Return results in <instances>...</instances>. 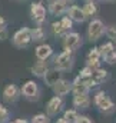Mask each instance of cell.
<instances>
[{
	"label": "cell",
	"instance_id": "cell-20",
	"mask_svg": "<svg viewBox=\"0 0 116 123\" xmlns=\"http://www.w3.org/2000/svg\"><path fill=\"white\" fill-rule=\"evenodd\" d=\"M63 119H64L67 123L75 122V120L77 119V115H76V112H75V110H67V112L64 113V117H63Z\"/></svg>",
	"mask_w": 116,
	"mask_h": 123
},
{
	"label": "cell",
	"instance_id": "cell-11",
	"mask_svg": "<svg viewBox=\"0 0 116 123\" xmlns=\"http://www.w3.org/2000/svg\"><path fill=\"white\" fill-rule=\"evenodd\" d=\"M50 55H52V47L49 44H42L36 49V56L40 60H46Z\"/></svg>",
	"mask_w": 116,
	"mask_h": 123
},
{
	"label": "cell",
	"instance_id": "cell-12",
	"mask_svg": "<svg viewBox=\"0 0 116 123\" xmlns=\"http://www.w3.org/2000/svg\"><path fill=\"white\" fill-rule=\"evenodd\" d=\"M58 80H60V74H59L58 70H50V72H46L45 74V82L47 86H55L58 83Z\"/></svg>",
	"mask_w": 116,
	"mask_h": 123
},
{
	"label": "cell",
	"instance_id": "cell-16",
	"mask_svg": "<svg viewBox=\"0 0 116 123\" xmlns=\"http://www.w3.org/2000/svg\"><path fill=\"white\" fill-rule=\"evenodd\" d=\"M4 97L7 99V100H14L16 99V96H17V87L14 86V85H9L6 89H4Z\"/></svg>",
	"mask_w": 116,
	"mask_h": 123
},
{
	"label": "cell",
	"instance_id": "cell-30",
	"mask_svg": "<svg viewBox=\"0 0 116 123\" xmlns=\"http://www.w3.org/2000/svg\"><path fill=\"white\" fill-rule=\"evenodd\" d=\"M108 34H109V37H116V27H110L109 29V31H108Z\"/></svg>",
	"mask_w": 116,
	"mask_h": 123
},
{
	"label": "cell",
	"instance_id": "cell-25",
	"mask_svg": "<svg viewBox=\"0 0 116 123\" xmlns=\"http://www.w3.org/2000/svg\"><path fill=\"white\" fill-rule=\"evenodd\" d=\"M33 123H47V119L45 115H36L33 117Z\"/></svg>",
	"mask_w": 116,
	"mask_h": 123
},
{
	"label": "cell",
	"instance_id": "cell-31",
	"mask_svg": "<svg viewBox=\"0 0 116 123\" xmlns=\"http://www.w3.org/2000/svg\"><path fill=\"white\" fill-rule=\"evenodd\" d=\"M56 123H67V122H66L64 119H58V122H56Z\"/></svg>",
	"mask_w": 116,
	"mask_h": 123
},
{
	"label": "cell",
	"instance_id": "cell-17",
	"mask_svg": "<svg viewBox=\"0 0 116 123\" xmlns=\"http://www.w3.org/2000/svg\"><path fill=\"white\" fill-rule=\"evenodd\" d=\"M32 70H33V73L37 74V76H45L46 72H47V66H46L43 62H39V63H36V64L33 66Z\"/></svg>",
	"mask_w": 116,
	"mask_h": 123
},
{
	"label": "cell",
	"instance_id": "cell-8",
	"mask_svg": "<svg viewBox=\"0 0 116 123\" xmlns=\"http://www.w3.org/2000/svg\"><path fill=\"white\" fill-rule=\"evenodd\" d=\"M99 59H100V52H99V49H93L89 55H87V67H90V69H95V67H97L99 66Z\"/></svg>",
	"mask_w": 116,
	"mask_h": 123
},
{
	"label": "cell",
	"instance_id": "cell-5",
	"mask_svg": "<svg viewBox=\"0 0 116 123\" xmlns=\"http://www.w3.org/2000/svg\"><path fill=\"white\" fill-rule=\"evenodd\" d=\"M79 43H80V36L77 33H70V34H67L64 37V43L63 44H64V49L67 52H70V50L76 49L79 46Z\"/></svg>",
	"mask_w": 116,
	"mask_h": 123
},
{
	"label": "cell",
	"instance_id": "cell-9",
	"mask_svg": "<svg viewBox=\"0 0 116 123\" xmlns=\"http://www.w3.org/2000/svg\"><path fill=\"white\" fill-rule=\"evenodd\" d=\"M53 89H55V93L58 96H63V94L69 93V90H70V83L66 82V80H58V83L53 86Z\"/></svg>",
	"mask_w": 116,
	"mask_h": 123
},
{
	"label": "cell",
	"instance_id": "cell-21",
	"mask_svg": "<svg viewBox=\"0 0 116 123\" xmlns=\"http://www.w3.org/2000/svg\"><path fill=\"white\" fill-rule=\"evenodd\" d=\"M110 52H113V46H112V43H106V44H103V46L100 47V55H103V56L109 55Z\"/></svg>",
	"mask_w": 116,
	"mask_h": 123
},
{
	"label": "cell",
	"instance_id": "cell-27",
	"mask_svg": "<svg viewBox=\"0 0 116 123\" xmlns=\"http://www.w3.org/2000/svg\"><path fill=\"white\" fill-rule=\"evenodd\" d=\"M103 57H105V60L108 62V63H113V62H116V53H115V50H113V52H110L109 55L103 56Z\"/></svg>",
	"mask_w": 116,
	"mask_h": 123
},
{
	"label": "cell",
	"instance_id": "cell-2",
	"mask_svg": "<svg viewBox=\"0 0 116 123\" xmlns=\"http://www.w3.org/2000/svg\"><path fill=\"white\" fill-rule=\"evenodd\" d=\"M102 34H103V23L100 20H93L89 25V30H87L89 39L90 40H97Z\"/></svg>",
	"mask_w": 116,
	"mask_h": 123
},
{
	"label": "cell",
	"instance_id": "cell-33",
	"mask_svg": "<svg viewBox=\"0 0 116 123\" xmlns=\"http://www.w3.org/2000/svg\"><path fill=\"white\" fill-rule=\"evenodd\" d=\"M87 3H92V1H93V0H86Z\"/></svg>",
	"mask_w": 116,
	"mask_h": 123
},
{
	"label": "cell",
	"instance_id": "cell-7",
	"mask_svg": "<svg viewBox=\"0 0 116 123\" xmlns=\"http://www.w3.org/2000/svg\"><path fill=\"white\" fill-rule=\"evenodd\" d=\"M69 16H70V19L72 20H75V22H83L85 19H86V16H85V13H83V10H80V7H77V6H72L70 9H69Z\"/></svg>",
	"mask_w": 116,
	"mask_h": 123
},
{
	"label": "cell",
	"instance_id": "cell-22",
	"mask_svg": "<svg viewBox=\"0 0 116 123\" xmlns=\"http://www.w3.org/2000/svg\"><path fill=\"white\" fill-rule=\"evenodd\" d=\"M32 39H34V40H42V39H43V31H42V29H34V30L32 31Z\"/></svg>",
	"mask_w": 116,
	"mask_h": 123
},
{
	"label": "cell",
	"instance_id": "cell-14",
	"mask_svg": "<svg viewBox=\"0 0 116 123\" xmlns=\"http://www.w3.org/2000/svg\"><path fill=\"white\" fill-rule=\"evenodd\" d=\"M66 9V1L63 0H53L50 3V12L53 14H62Z\"/></svg>",
	"mask_w": 116,
	"mask_h": 123
},
{
	"label": "cell",
	"instance_id": "cell-15",
	"mask_svg": "<svg viewBox=\"0 0 116 123\" xmlns=\"http://www.w3.org/2000/svg\"><path fill=\"white\" fill-rule=\"evenodd\" d=\"M75 106L76 107H80V109H86L89 106V97L87 94H75Z\"/></svg>",
	"mask_w": 116,
	"mask_h": 123
},
{
	"label": "cell",
	"instance_id": "cell-3",
	"mask_svg": "<svg viewBox=\"0 0 116 123\" xmlns=\"http://www.w3.org/2000/svg\"><path fill=\"white\" fill-rule=\"evenodd\" d=\"M95 103L97 105V107H100L102 110H109L113 107V102L103 92H99L95 97Z\"/></svg>",
	"mask_w": 116,
	"mask_h": 123
},
{
	"label": "cell",
	"instance_id": "cell-23",
	"mask_svg": "<svg viewBox=\"0 0 116 123\" xmlns=\"http://www.w3.org/2000/svg\"><path fill=\"white\" fill-rule=\"evenodd\" d=\"M6 36H7V33L4 29V20H3V17H0V40L6 39Z\"/></svg>",
	"mask_w": 116,
	"mask_h": 123
},
{
	"label": "cell",
	"instance_id": "cell-29",
	"mask_svg": "<svg viewBox=\"0 0 116 123\" xmlns=\"http://www.w3.org/2000/svg\"><path fill=\"white\" fill-rule=\"evenodd\" d=\"M76 123H93L90 119H87V117H85V116H80V117H77L76 119Z\"/></svg>",
	"mask_w": 116,
	"mask_h": 123
},
{
	"label": "cell",
	"instance_id": "cell-4",
	"mask_svg": "<svg viewBox=\"0 0 116 123\" xmlns=\"http://www.w3.org/2000/svg\"><path fill=\"white\" fill-rule=\"evenodd\" d=\"M70 62H72V56H70V52H63L62 55H59L55 60V64L58 67V70H66L69 69L70 66Z\"/></svg>",
	"mask_w": 116,
	"mask_h": 123
},
{
	"label": "cell",
	"instance_id": "cell-10",
	"mask_svg": "<svg viewBox=\"0 0 116 123\" xmlns=\"http://www.w3.org/2000/svg\"><path fill=\"white\" fill-rule=\"evenodd\" d=\"M60 107H62V99H60L59 96L50 99V102L47 103V112H49V115L58 113L59 110H60Z\"/></svg>",
	"mask_w": 116,
	"mask_h": 123
},
{
	"label": "cell",
	"instance_id": "cell-32",
	"mask_svg": "<svg viewBox=\"0 0 116 123\" xmlns=\"http://www.w3.org/2000/svg\"><path fill=\"white\" fill-rule=\"evenodd\" d=\"M13 123H27L26 120H16V122H13Z\"/></svg>",
	"mask_w": 116,
	"mask_h": 123
},
{
	"label": "cell",
	"instance_id": "cell-28",
	"mask_svg": "<svg viewBox=\"0 0 116 123\" xmlns=\"http://www.w3.org/2000/svg\"><path fill=\"white\" fill-rule=\"evenodd\" d=\"M6 116H7V110H6V109L0 105V123L6 119Z\"/></svg>",
	"mask_w": 116,
	"mask_h": 123
},
{
	"label": "cell",
	"instance_id": "cell-1",
	"mask_svg": "<svg viewBox=\"0 0 116 123\" xmlns=\"http://www.w3.org/2000/svg\"><path fill=\"white\" fill-rule=\"evenodd\" d=\"M30 40H32V33H30L29 29L19 30L14 34V37H13V42H14V44L17 47H26L30 43Z\"/></svg>",
	"mask_w": 116,
	"mask_h": 123
},
{
	"label": "cell",
	"instance_id": "cell-26",
	"mask_svg": "<svg viewBox=\"0 0 116 123\" xmlns=\"http://www.w3.org/2000/svg\"><path fill=\"white\" fill-rule=\"evenodd\" d=\"M60 23H62V26H63V29H64V30H67V29H70V27H72V20H70L69 17H64Z\"/></svg>",
	"mask_w": 116,
	"mask_h": 123
},
{
	"label": "cell",
	"instance_id": "cell-18",
	"mask_svg": "<svg viewBox=\"0 0 116 123\" xmlns=\"http://www.w3.org/2000/svg\"><path fill=\"white\" fill-rule=\"evenodd\" d=\"M87 89H89V87H87L83 82H80V83L76 82L73 90H75V94H87Z\"/></svg>",
	"mask_w": 116,
	"mask_h": 123
},
{
	"label": "cell",
	"instance_id": "cell-6",
	"mask_svg": "<svg viewBox=\"0 0 116 123\" xmlns=\"http://www.w3.org/2000/svg\"><path fill=\"white\" fill-rule=\"evenodd\" d=\"M32 16H33V19L36 20V22H43L45 20V16H46V9L42 6V4H39V3H36V4H33L32 6Z\"/></svg>",
	"mask_w": 116,
	"mask_h": 123
},
{
	"label": "cell",
	"instance_id": "cell-24",
	"mask_svg": "<svg viewBox=\"0 0 116 123\" xmlns=\"http://www.w3.org/2000/svg\"><path fill=\"white\" fill-rule=\"evenodd\" d=\"M53 31L56 33V34H62V33H64V29H63V26H62V23L59 22V23H53Z\"/></svg>",
	"mask_w": 116,
	"mask_h": 123
},
{
	"label": "cell",
	"instance_id": "cell-13",
	"mask_svg": "<svg viewBox=\"0 0 116 123\" xmlns=\"http://www.w3.org/2000/svg\"><path fill=\"white\" fill-rule=\"evenodd\" d=\"M22 92H23V94H25L26 97H34L36 93H37V86H36L34 82H30L29 80V82H26V85L23 86Z\"/></svg>",
	"mask_w": 116,
	"mask_h": 123
},
{
	"label": "cell",
	"instance_id": "cell-19",
	"mask_svg": "<svg viewBox=\"0 0 116 123\" xmlns=\"http://www.w3.org/2000/svg\"><path fill=\"white\" fill-rule=\"evenodd\" d=\"M96 12H97V7L93 3H87L86 6H85V9H83L85 16H93V14H96Z\"/></svg>",
	"mask_w": 116,
	"mask_h": 123
}]
</instances>
